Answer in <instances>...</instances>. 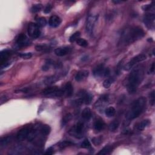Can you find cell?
Returning a JSON list of instances; mask_svg holds the SVG:
<instances>
[{
    "label": "cell",
    "mask_w": 155,
    "mask_h": 155,
    "mask_svg": "<svg viewBox=\"0 0 155 155\" xmlns=\"http://www.w3.org/2000/svg\"><path fill=\"white\" fill-rule=\"evenodd\" d=\"M145 35V32L139 27H130L125 29L121 34L119 44L128 45L133 44Z\"/></svg>",
    "instance_id": "1"
},
{
    "label": "cell",
    "mask_w": 155,
    "mask_h": 155,
    "mask_svg": "<svg viewBox=\"0 0 155 155\" xmlns=\"http://www.w3.org/2000/svg\"><path fill=\"white\" fill-rule=\"evenodd\" d=\"M143 74L144 70L142 66L137 67L131 71L127 81V90L129 93L133 94L136 92L142 81Z\"/></svg>",
    "instance_id": "2"
},
{
    "label": "cell",
    "mask_w": 155,
    "mask_h": 155,
    "mask_svg": "<svg viewBox=\"0 0 155 155\" xmlns=\"http://www.w3.org/2000/svg\"><path fill=\"white\" fill-rule=\"evenodd\" d=\"M146 106V99L144 97H140L132 104L130 110L127 114V119L131 120L138 117L144 111Z\"/></svg>",
    "instance_id": "3"
},
{
    "label": "cell",
    "mask_w": 155,
    "mask_h": 155,
    "mask_svg": "<svg viewBox=\"0 0 155 155\" xmlns=\"http://www.w3.org/2000/svg\"><path fill=\"white\" fill-rule=\"evenodd\" d=\"M42 94L46 96L50 97H61L64 95L63 89H60L58 87H49L45 89L43 91Z\"/></svg>",
    "instance_id": "4"
},
{
    "label": "cell",
    "mask_w": 155,
    "mask_h": 155,
    "mask_svg": "<svg viewBox=\"0 0 155 155\" xmlns=\"http://www.w3.org/2000/svg\"><path fill=\"white\" fill-rule=\"evenodd\" d=\"M147 59V56L144 54H139L138 55H137L135 56L134 58H132L127 64H126L124 67V70L126 71L130 70L131 68H132L135 64H136L137 63L142 62L143 61H144Z\"/></svg>",
    "instance_id": "5"
},
{
    "label": "cell",
    "mask_w": 155,
    "mask_h": 155,
    "mask_svg": "<svg viewBox=\"0 0 155 155\" xmlns=\"http://www.w3.org/2000/svg\"><path fill=\"white\" fill-rule=\"evenodd\" d=\"M12 55V52L9 50H3L0 53V63H1V68H3L7 67L10 64L9 58Z\"/></svg>",
    "instance_id": "6"
},
{
    "label": "cell",
    "mask_w": 155,
    "mask_h": 155,
    "mask_svg": "<svg viewBox=\"0 0 155 155\" xmlns=\"http://www.w3.org/2000/svg\"><path fill=\"white\" fill-rule=\"evenodd\" d=\"M27 32L28 35H29L32 38H38L40 35H41V30L40 27L38 26L37 24L31 22L28 24Z\"/></svg>",
    "instance_id": "7"
},
{
    "label": "cell",
    "mask_w": 155,
    "mask_h": 155,
    "mask_svg": "<svg viewBox=\"0 0 155 155\" xmlns=\"http://www.w3.org/2000/svg\"><path fill=\"white\" fill-rule=\"evenodd\" d=\"M93 73V75L95 77L99 78L101 76H104V77L108 76L109 74H110V69H109L108 68H106L104 67V65L100 64L95 68Z\"/></svg>",
    "instance_id": "8"
},
{
    "label": "cell",
    "mask_w": 155,
    "mask_h": 155,
    "mask_svg": "<svg viewBox=\"0 0 155 155\" xmlns=\"http://www.w3.org/2000/svg\"><path fill=\"white\" fill-rule=\"evenodd\" d=\"M97 20V16L95 15L90 14L88 16L87 21H86L85 29L87 32H88L89 34H91L92 33Z\"/></svg>",
    "instance_id": "9"
},
{
    "label": "cell",
    "mask_w": 155,
    "mask_h": 155,
    "mask_svg": "<svg viewBox=\"0 0 155 155\" xmlns=\"http://www.w3.org/2000/svg\"><path fill=\"white\" fill-rule=\"evenodd\" d=\"M93 99V96L87 91H83L80 92V97L77 100V104H85L89 105Z\"/></svg>",
    "instance_id": "10"
},
{
    "label": "cell",
    "mask_w": 155,
    "mask_h": 155,
    "mask_svg": "<svg viewBox=\"0 0 155 155\" xmlns=\"http://www.w3.org/2000/svg\"><path fill=\"white\" fill-rule=\"evenodd\" d=\"M16 43L20 47L28 46L31 44L32 41L28 38L25 34L21 33L16 38Z\"/></svg>",
    "instance_id": "11"
},
{
    "label": "cell",
    "mask_w": 155,
    "mask_h": 155,
    "mask_svg": "<svg viewBox=\"0 0 155 155\" xmlns=\"http://www.w3.org/2000/svg\"><path fill=\"white\" fill-rule=\"evenodd\" d=\"M33 129L31 128H24L20 130L16 135V139L18 141H22L28 139Z\"/></svg>",
    "instance_id": "12"
},
{
    "label": "cell",
    "mask_w": 155,
    "mask_h": 155,
    "mask_svg": "<svg viewBox=\"0 0 155 155\" xmlns=\"http://www.w3.org/2000/svg\"><path fill=\"white\" fill-rule=\"evenodd\" d=\"M154 14H147L143 16V22L148 28H152L154 27Z\"/></svg>",
    "instance_id": "13"
},
{
    "label": "cell",
    "mask_w": 155,
    "mask_h": 155,
    "mask_svg": "<svg viewBox=\"0 0 155 155\" xmlns=\"http://www.w3.org/2000/svg\"><path fill=\"white\" fill-rule=\"evenodd\" d=\"M84 129V123L81 122H79L76 124V125L73 127L72 131V135L74 136H77V137H80L81 136Z\"/></svg>",
    "instance_id": "14"
},
{
    "label": "cell",
    "mask_w": 155,
    "mask_h": 155,
    "mask_svg": "<svg viewBox=\"0 0 155 155\" xmlns=\"http://www.w3.org/2000/svg\"><path fill=\"white\" fill-rule=\"evenodd\" d=\"M72 49L70 47L67 46L60 47L55 50V53L58 56H64L71 52Z\"/></svg>",
    "instance_id": "15"
},
{
    "label": "cell",
    "mask_w": 155,
    "mask_h": 155,
    "mask_svg": "<svg viewBox=\"0 0 155 155\" xmlns=\"http://www.w3.org/2000/svg\"><path fill=\"white\" fill-rule=\"evenodd\" d=\"M61 21H62L61 19L59 16L56 15H53L50 18L49 24L50 27L53 28H56L61 24Z\"/></svg>",
    "instance_id": "16"
},
{
    "label": "cell",
    "mask_w": 155,
    "mask_h": 155,
    "mask_svg": "<svg viewBox=\"0 0 155 155\" xmlns=\"http://www.w3.org/2000/svg\"><path fill=\"white\" fill-rule=\"evenodd\" d=\"M62 76V74H55L51 76H49L44 80V84L46 85H51L60 80Z\"/></svg>",
    "instance_id": "17"
},
{
    "label": "cell",
    "mask_w": 155,
    "mask_h": 155,
    "mask_svg": "<svg viewBox=\"0 0 155 155\" xmlns=\"http://www.w3.org/2000/svg\"><path fill=\"white\" fill-rule=\"evenodd\" d=\"M89 74V72L87 70H83L78 72L76 76H75V80L78 82H81L85 79L87 78Z\"/></svg>",
    "instance_id": "18"
},
{
    "label": "cell",
    "mask_w": 155,
    "mask_h": 155,
    "mask_svg": "<svg viewBox=\"0 0 155 155\" xmlns=\"http://www.w3.org/2000/svg\"><path fill=\"white\" fill-rule=\"evenodd\" d=\"M63 90H64L65 95H66L67 96H72L73 92V88L71 83L70 82L67 83L64 85V88H63Z\"/></svg>",
    "instance_id": "19"
},
{
    "label": "cell",
    "mask_w": 155,
    "mask_h": 155,
    "mask_svg": "<svg viewBox=\"0 0 155 155\" xmlns=\"http://www.w3.org/2000/svg\"><path fill=\"white\" fill-rule=\"evenodd\" d=\"M150 123H151V122H150V120H148V119L143 120H142V122L139 123V124H137L136 125V129L137 130H138V131H142V130H144L147 127V126L150 125Z\"/></svg>",
    "instance_id": "20"
},
{
    "label": "cell",
    "mask_w": 155,
    "mask_h": 155,
    "mask_svg": "<svg viewBox=\"0 0 155 155\" xmlns=\"http://www.w3.org/2000/svg\"><path fill=\"white\" fill-rule=\"evenodd\" d=\"M105 127V123L102 119H97L94 123V129L97 131H101Z\"/></svg>",
    "instance_id": "21"
},
{
    "label": "cell",
    "mask_w": 155,
    "mask_h": 155,
    "mask_svg": "<svg viewBox=\"0 0 155 155\" xmlns=\"http://www.w3.org/2000/svg\"><path fill=\"white\" fill-rule=\"evenodd\" d=\"M81 116H82V118L85 120H90L91 118V116H92V114H91L90 109L88 107L85 108L82 112Z\"/></svg>",
    "instance_id": "22"
},
{
    "label": "cell",
    "mask_w": 155,
    "mask_h": 155,
    "mask_svg": "<svg viewBox=\"0 0 155 155\" xmlns=\"http://www.w3.org/2000/svg\"><path fill=\"white\" fill-rule=\"evenodd\" d=\"M108 99H109L108 95H102V96L100 97V98L99 99V100L97 101H96L95 105L97 106V107L103 106V104H106V103L108 101Z\"/></svg>",
    "instance_id": "23"
},
{
    "label": "cell",
    "mask_w": 155,
    "mask_h": 155,
    "mask_svg": "<svg viewBox=\"0 0 155 155\" xmlns=\"http://www.w3.org/2000/svg\"><path fill=\"white\" fill-rule=\"evenodd\" d=\"M35 49L38 51H42V52H49L51 50V47L47 44H40L37 45L35 47Z\"/></svg>",
    "instance_id": "24"
},
{
    "label": "cell",
    "mask_w": 155,
    "mask_h": 155,
    "mask_svg": "<svg viewBox=\"0 0 155 155\" xmlns=\"http://www.w3.org/2000/svg\"><path fill=\"white\" fill-rule=\"evenodd\" d=\"M115 113H116V110H115V108L113 107H109L107 108L105 110L106 115L108 118H112L114 116Z\"/></svg>",
    "instance_id": "25"
},
{
    "label": "cell",
    "mask_w": 155,
    "mask_h": 155,
    "mask_svg": "<svg viewBox=\"0 0 155 155\" xmlns=\"http://www.w3.org/2000/svg\"><path fill=\"white\" fill-rule=\"evenodd\" d=\"M39 130H40L39 131L40 133H41L43 135L47 136L50 133L51 129H50V127H49V125H44L41 126V127L40 128Z\"/></svg>",
    "instance_id": "26"
},
{
    "label": "cell",
    "mask_w": 155,
    "mask_h": 155,
    "mask_svg": "<svg viewBox=\"0 0 155 155\" xmlns=\"http://www.w3.org/2000/svg\"><path fill=\"white\" fill-rule=\"evenodd\" d=\"M11 140H12V137L11 136H6L2 137L1 139V141H0V145H1V147H4L8 145L10 142Z\"/></svg>",
    "instance_id": "27"
},
{
    "label": "cell",
    "mask_w": 155,
    "mask_h": 155,
    "mask_svg": "<svg viewBox=\"0 0 155 155\" xmlns=\"http://www.w3.org/2000/svg\"><path fill=\"white\" fill-rule=\"evenodd\" d=\"M72 115L70 113H68L66 115L64 116V118H62V120L61 121V126L62 127H64V125L67 124V123L69 122V120L72 119Z\"/></svg>",
    "instance_id": "28"
},
{
    "label": "cell",
    "mask_w": 155,
    "mask_h": 155,
    "mask_svg": "<svg viewBox=\"0 0 155 155\" xmlns=\"http://www.w3.org/2000/svg\"><path fill=\"white\" fill-rule=\"evenodd\" d=\"M114 79L113 78H108L103 83V85L106 89H108L111 86V85L114 83Z\"/></svg>",
    "instance_id": "29"
},
{
    "label": "cell",
    "mask_w": 155,
    "mask_h": 155,
    "mask_svg": "<svg viewBox=\"0 0 155 155\" xmlns=\"http://www.w3.org/2000/svg\"><path fill=\"white\" fill-rule=\"evenodd\" d=\"M119 126V123L118 120H114V121L112 122L110 125H109V130L111 131H116Z\"/></svg>",
    "instance_id": "30"
},
{
    "label": "cell",
    "mask_w": 155,
    "mask_h": 155,
    "mask_svg": "<svg viewBox=\"0 0 155 155\" xmlns=\"http://www.w3.org/2000/svg\"><path fill=\"white\" fill-rule=\"evenodd\" d=\"M42 8H43L42 4H35V5H33V6L31 8V9H30V10H31V12L32 13L35 14V13H38V12H40L41 10L42 9Z\"/></svg>",
    "instance_id": "31"
},
{
    "label": "cell",
    "mask_w": 155,
    "mask_h": 155,
    "mask_svg": "<svg viewBox=\"0 0 155 155\" xmlns=\"http://www.w3.org/2000/svg\"><path fill=\"white\" fill-rule=\"evenodd\" d=\"M37 24L39 27H45L47 24V21L43 17H41V18H39L37 20Z\"/></svg>",
    "instance_id": "32"
},
{
    "label": "cell",
    "mask_w": 155,
    "mask_h": 155,
    "mask_svg": "<svg viewBox=\"0 0 155 155\" xmlns=\"http://www.w3.org/2000/svg\"><path fill=\"white\" fill-rule=\"evenodd\" d=\"M76 43H77L78 45H79V46L83 47H86L88 45V42L86 41L85 39L83 38H79L76 40Z\"/></svg>",
    "instance_id": "33"
},
{
    "label": "cell",
    "mask_w": 155,
    "mask_h": 155,
    "mask_svg": "<svg viewBox=\"0 0 155 155\" xmlns=\"http://www.w3.org/2000/svg\"><path fill=\"white\" fill-rule=\"evenodd\" d=\"M112 148L110 146H106L103 148L102 150L98 153L99 154H108L112 152Z\"/></svg>",
    "instance_id": "34"
},
{
    "label": "cell",
    "mask_w": 155,
    "mask_h": 155,
    "mask_svg": "<svg viewBox=\"0 0 155 155\" xmlns=\"http://www.w3.org/2000/svg\"><path fill=\"white\" fill-rule=\"evenodd\" d=\"M81 35V33L79 32H76L75 33H74L69 38V41L70 43H74L76 41V40L79 38V37Z\"/></svg>",
    "instance_id": "35"
},
{
    "label": "cell",
    "mask_w": 155,
    "mask_h": 155,
    "mask_svg": "<svg viewBox=\"0 0 155 155\" xmlns=\"http://www.w3.org/2000/svg\"><path fill=\"white\" fill-rule=\"evenodd\" d=\"M73 144V143L71 142L70 141H63L61 143H60V147L62 149V148H64L67 147H68V146H72Z\"/></svg>",
    "instance_id": "36"
},
{
    "label": "cell",
    "mask_w": 155,
    "mask_h": 155,
    "mask_svg": "<svg viewBox=\"0 0 155 155\" xmlns=\"http://www.w3.org/2000/svg\"><path fill=\"white\" fill-rule=\"evenodd\" d=\"M81 147L83 148H89L91 147V143L88 139H85L81 143Z\"/></svg>",
    "instance_id": "37"
},
{
    "label": "cell",
    "mask_w": 155,
    "mask_h": 155,
    "mask_svg": "<svg viewBox=\"0 0 155 155\" xmlns=\"http://www.w3.org/2000/svg\"><path fill=\"white\" fill-rule=\"evenodd\" d=\"M20 57L23 59H30L32 56V54L31 53H22L19 55Z\"/></svg>",
    "instance_id": "38"
},
{
    "label": "cell",
    "mask_w": 155,
    "mask_h": 155,
    "mask_svg": "<svg viewBox=\"0 0 155 155\" xmlns=\"http://www.w3.org/2000/svg\"><path fill=\"white\" fill-rule=\"evenodd\" d=\"M51 9H52V5L51 4H47V5L44 10V12L45 14H49L51 12Z\"/></svg>",
    "instance_id": "39"
},
{
    "label": "cell",
    "mask_w": 155,
    "mask_h": 155,
    "mask_svg": "<svg viewBox=\"0 0 155 155\" xmlns=\"http://www.w3.org/2000/svg\"><path fill=\"white\" fill-rule=\"evenodd\" d=\"M150 103L152 106L154 104V91L153 90L150 94Z\"/></svg>",
    "instance_id": "40"
},
{
    "label": "cell",
    "mask_w": 155,
    "mask_h": 155,
    "mask_svg": "<svg viewBox=\"0 0 155 155\" xmlns=\"http://www.w3.org/2000/svg\"><path fill=\"white\" fill-rule=\"evenodd\" d=\"M152 8H154V6H153V5H151V4H148V5H144V6H143L142 7L143 10H150Z\"/></svg>",
    "instance_id": "41"
},
{
    "label": "cell",
    "mask_w": 155,
    "mask_h": 155,
    "mask_svg": "<svg viewBox=\"0 0 155 155\" xmlns=\"http://www.w3.org/2000/svg\"><path fill=\"white\" fill-rule=\"evenodd\" d=\"M45 154H53V149L52 147H50L48 150L45 153Z\"/></svg>",
    "instance_id": "42"
},
{
    "label": "cell",
    "mask_w": 155,
    "mask_h": 155,
    "mask_svg": "<svg viewBox=\"0 0 155 155\" xmlns=\"http://www.w3.org/2000/svg\"><path fill=\"white\" fill-rule=\"evenodd\" d=\"M154 72V62H153L151 68H150V70L148 71V73H153Z\"/></svg>",
    "instance_id": "43"
},
{
    "label": "cell",
    "mask_w": 155,
    "mask_h": 155,
    "mask_svg": "<svg viewBox=\"0 0 155 155\" xmlns=\"http://www.w3.org/2000/svg\"><path fill=\"white\" fill-rule=\"evenodd\" d=\"M95 139H96V141H93L95 144V145H99V143H101V139H99V138H95Z\"/></svg>",
    "instance_id": "44"
},
{
    "label": "cell",
    "mask_w": 155,
    "mask_h": 155,
    "mask_svg": "<svg viewBox=\"0 0 155 155\" xmlns=\"http://www.w3.org/2000/svg\"><path fill=\"white\" fill-rule=\"evenodd\" d=\"M113 3H114V4H118V3H121L123 1H112Z\"/></svg>",
    "instance_id": "45"
}]
</instances>
